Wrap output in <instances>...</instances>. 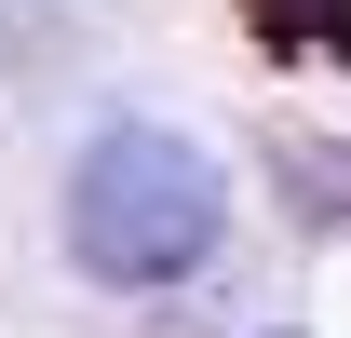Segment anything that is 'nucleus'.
Segmentation results:
<instances>
[{
  "label": "nucleus",
  "mask_w": 351,
  "mask_h": 338,
  "mask_svg": "<svg viewBox=\"0 0 351 338\" xmlns=\"http://www.w3.org/2000/svg\"><path fill=\"white\" fill-rule=\"evenodd\" d=\"M217 244H230V176H217L203 135H176V122L82 135V163H68V257H82L95 284L162 297V284H189Z\"/></svg>",
  "instance_id": "nucleus-1"
},
{
  "label": "nucleus",
  "mask_w": 351,
  "mask_h": 338,
  "mask_svg": "<svg viewBox=\"0 0 351 338\" xmlns=\"http://www.w3.org/2000/svg\"><path fill=\"white\" fill-rule=\"evenodd\" d=\"M243 14H257V41H284V54H338V68H351V14H338V0H243Z\"/></svg>",
  "instance_id": "nucleus-2"
}]
</instances>
